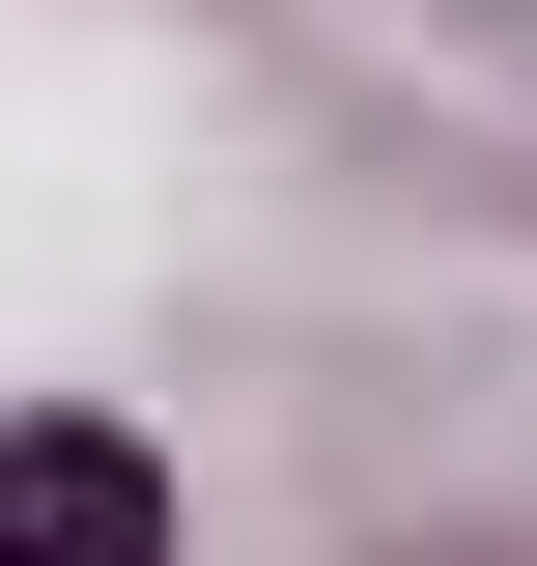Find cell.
<instances>
[{
  "label": "cell",
  "mask_w": 537,
  "mask_h": 566,
  "mask_svg": "<svg viewBox=\"0 0 537 566\" xmlns=\"http://www.w3.org/2000/svg\"><path fill=\"white\" fill-rule=\"evenodd\" d=\"M0 566H170V453L85 424V397H29L0 424Z\"/></svg>",
  "instance_id": "obj_1"
}]
</instances>
